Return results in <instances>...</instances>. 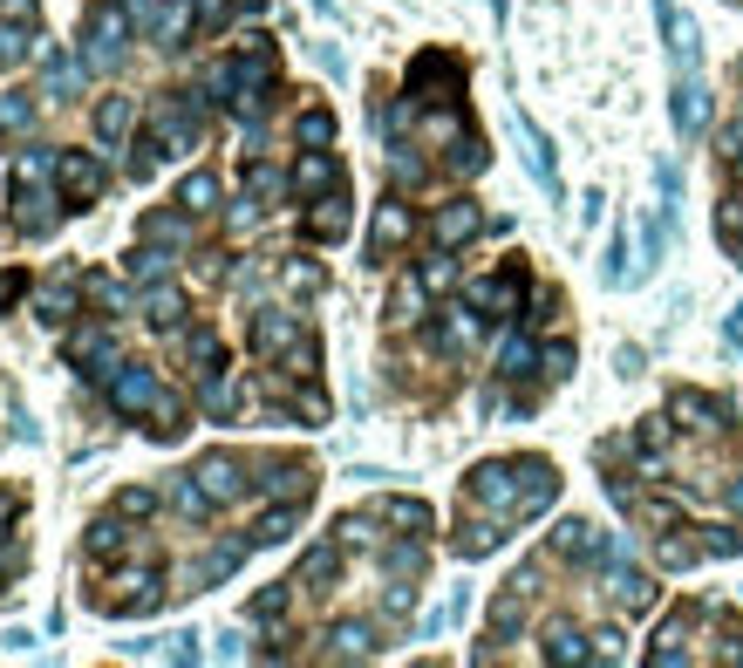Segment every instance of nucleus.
Instances as JSON below:
<instances>
[{"instance_id":"obj_1","label":"nucleus","mask_w":743,"mask_h":668,"mask_svg":"<svg viewBox=\"0 0 743 668\" xmlns=\"http://www.w3.org/2000/svg\"><path fill=\"white\" fill-rule=\"evenodd\" d=\"M553 498H560V470L545 464V457H505V464H485V470H471V478H464L450 545H457L464 560H478V553H491V545L512 532V526L539 519Z\"/></svg>"}]
</instances>
